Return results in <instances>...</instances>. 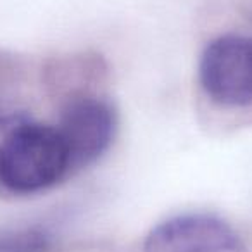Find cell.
<instances>
[{"label":"cell","instance_id":"3","mask_svg":"<svg viewBox=\"0 0 252 252\" xmlns=\"http://www.w3.org/2000/svg\"><path fill=\"white\" fill-rule=\"evenodd\" d=\"M56 128L74 173L94 164L109 151L118 131V116L104 98L80 95L64 105Z\"/></svg>","mask_w":252,"mask_h":252},{"label":"cell","instance_id":"2","mask_svg":"<svg viewBox=\"0 0 252 252\" xmlns=\"http://www.w3.org/2000/svg\"><path fill=\"white\" fill-rule=\"evenodd\" d=\"M199 81L213 102L224 107L252 104V36L223 35L200 56Z\"/></svg>","mask_w":252,"mask_h":252},{"label":"cell","instance_id":"1","mask_svg":"<svg viewBox=\"0 0 252 252\" xmlns=\"http://www.w3.org/2000/svg\"><path fill=\"white\" fill-rule=\"evenodd\" d=\"M69 175V159L56 126L18 116L0 138V189L30 195Z\"/></svg>","mask_w":252,"mask_h":252},{"label":"cell","instance_id":"4","mask_svg":"<svg viewBox=\"0 0 252 252\" xmlns=\"http://www.w3.org/2000/svg\"><path fill=\"white\" fill-rule=\"evenodd\" d=\"M144 252H249L238 233L211 214H178L149 231Z\"/></svg>","mask_w":252,"mask_h":252},{"label":"cell","instance_id":"5","mask_svg":"<svg viewBox=\"0 0 252 252\" xmlns=\"http://www.w3.org/2000/svg\"><path fill=\"white\" fill-rule=\"evenodd\" d=\"M50 237L36 228H23L0 233V252H49Z\"/></svg>","mask_w":252,"mask_h":252}]
</instances>
